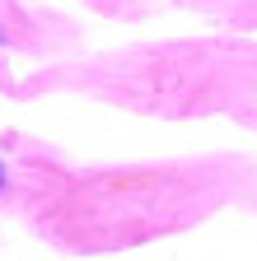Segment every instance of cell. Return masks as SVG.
<instances>
[]
</instances>
